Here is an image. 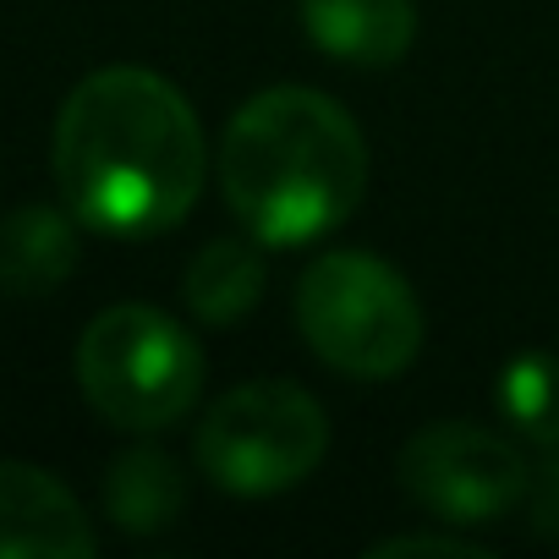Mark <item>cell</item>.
<instances>
[{"label":"cell","instance_id":"12","mask_svg":"<svg viewBox=\"0 0 559 559\" xmlns=\"http://www.w3.org/2000/svg\"><path fill=\"white\" fill-rule=\"evenodd\" d=\"M493 406H499V423H504L521 444L554 450V444H559V362L543 357V352L510 357V362L499 368Z\"/></svg>","mask_w":559,"mask_h":559},{"label":"cell","instance_id":"3","mask_svg":"<svg viewBox=\"0 0 559 559\" xmlns=\"http://www.w3.org/2000/svg\"><path fill=\"white\" fill-rule=\"evenodd\" d=\"M297 330L346 379H395L417 362L428 319L406 274L362 247L319 252L297 280Z\"/></svg>","mask_w":559,"mask_h":559},{"label":"cell","instance_id":"1","mask_svg":"<svg viewBox=\"0 0 559 559\" xmlns=\"http://www.w3.org/2000/svg\"><path fill=\"white\" fill-rule=\"evenodd\" d=\"M50 159L67 209L88 230L127 241L176 230L209 181V143L192 105L148 67L88 72L56 116Z\"/></svg>","mask_w":559,"mask_h":559},{"label":"cell","instance_id":"8","mask_svg":"<svg viewBox=\"0 0 559 559\" xmlns=\"http://www.w3.org/2000/svg\"><path fill=\"white\" fill-rule=\"evenodd\" d=\"M308 39L346 67H390L417 39L412 0H302Z\"/></svg>","mask_w":559,"mask_h":559},{"label":"cell","instance_id":"2","mask_svg":"<svg viewBox=\"0 0 559 559\" xmlns=\"http://www.w3.org/2000/svg\"><path fill=\"white\" fill-rule=\"evenodd\" d=\"M219 192L263 247H302L346 225L368 192V143L319 88H263L219 138Z\"/></svg>","mask_w":559,"mask_h":559},{"label":"cell","instance_id":"5","mask_svg":"<svg viewBox=\"0 0 559 559\" xmlns=\"http://www.w3.org/2000/svg\"><path fill=\"white\" fill-rule=\"evenodd\" d=\"M330 450V417L324 406L286 379H258L225 390L192 439L198 472L241 499H263L280 488H297L319 472Z\"/></svg>","mask_w":559,"mask_h":559},{"label":"cell","instance_id":"13","mask_svg":"<svg viewBox=\"0 0 559 559\" xmlns=\"http://www.w3.org/2000/svg\"><path fill=\"white\" fill-rule=\"evenodd\" d=\"M526 521L537 537L559 543V444L532 466V488H526Z\"/></svg>","mask_w":559,"mask_h":559},{"label":"cell","instance_id":"9","mask_svg":"<svg viewBox=\"0 0 559 559\" xmlns=\"http://www.w3.org/2000/svg\"><path fill=\"white\" fill-rule=\"evenodd\" d=\"M78 214L50 203H23L0 219V292L12 297H50L78 269Z\"/></svg>","mask_w":559,"mask_h":559},{"label":"cell","instance_id":"11","mask_svg":"<svg viewBox=\"0 0 559 559\" xmlns=\"http://www.w3.org/2000/svg\"><path fill=\"white\" fill-rule=\"evenodd\" d=\"M187 504V477L181 466L154 450V444H138V450H121L105 472V510L121 532H165Z\"/></svg>","mask_w":559,"mask_h":559},{"label":"cell","instance_id":"6","mask_svg":"<svg viewBox=\"0 0 559 559\" xmlns=\"http://www.w3.org/2000/svg\"><path fill=\"white\" fill-rule=\"evenodd\" d=\"M395 477L412 504L455 526H499L526 504L532 466L515 439L477 423H433L395 455Z\"/></svg>","mask_w":559,"mask_h":559},{"label":"cell","instance_id":"7","mask_svg":"<svg viewBox=\"0 0 559 559\" xmlns=\"http://www.w3.org/2000/svg\"><path fill=\"white\" fill-rule=\"evenodd\" d=\"M99 548L78 493L34 461H0V559H88Z\"/></svg>","mask_w":559,"mask_h":559},{"label":"cell","instance_id":"10","mask_svg":"<svg viewBox=\"0 0 559 559\" xmlns=\"http://www.w3.org/2000/svg\"><path fill=\"white\" fill-rule=\"evenodd\" d=\"M181 297L192 308V319L225 330V324H241L258 297H263V258H258V236L241 241V236H219V241H203L198 258L187 263L181 274Z\"/></svg>","mask_w":559,"mask_h":559},{"label":"cell","instance_id":"14","mask_svg":"<svg viewBox=\"0 0 559 559\" xmlns=\"http://www.w3.org/2000/svg\"><path fill=\"white\" fill-rule=\"evenodd\" d=\"M406 554H423V559H488L483 548L461 543V537H433V532H406V537H384L368 548V559H406Z\"/></svg>","mask_w":559,"mask_h":559},{"label":"cell","instance_id":"4","mask_svg":"<svg viewBox=\"0 0 559 559\" xmlns=\"http://www.w3.org/2000/svg\"><path fill=\"white\" fill-rule=\"evenodd\" d=\"M203 346L148 302L105 308L78 341L83 401L121 433H159L203 395Z\"/></svg>","mask_w":559,"mask_h":559}]
</instances>
